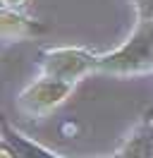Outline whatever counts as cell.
<instances>
[{"label": "cell", "instance_id": "1", "mask_svg": "<svg viewBox=\"0 0 153 158\" xmlns=\"http://www.w3.org/2000/svg\"><path fill=\"white\" fill-rule=\"evenodd\" d=\"M72 91V81H62V79H46L38 81L36 86H31L22 94V103L27 106L31 113L34 110H48L57 106Z\"/></svg>", "mask_w": 153, "mask_h": 158}, {"label": "cell", "instance_id": "2", "mask_svg": "<svg viewBox=\"0 0 153 158\" xmlns=\"http://www.w3.org/2000/svg\"><path fill=\"white\" fill-rule=\"evenodd\" d=\"M93 58H89L81 50H53L50 60H46V72L53 79H62V81H72L79 74H84L91 67Z\"/></svg>", "mask_w": 153, "mask_h": 158}, {"label": "cell", "instance_id": "3", "mask_svg": "<svg viewBox=\"0 0 153 158\" xmlns=\"http://www.w3.org/2000/svg\"><path fill=\"white\" fill-rule=\"evenodd\" d=\"M17 2H19V0H17Z\"/></svg>", "mask_w": 153, "mask_h": 158}]
</instances>
